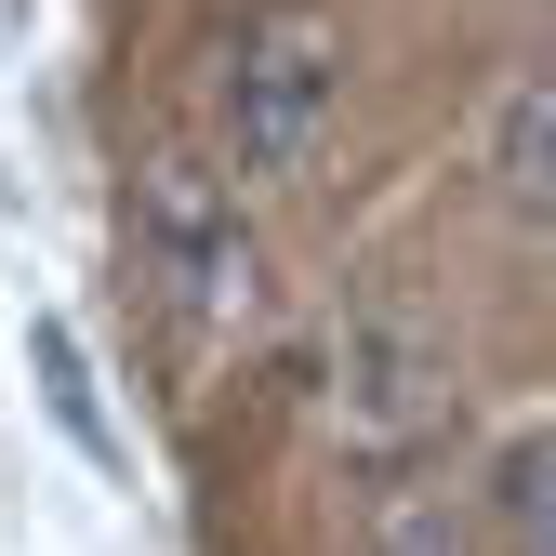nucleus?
<instances>
[{"mask_svg":"<svg viewBox=\"0 0 556 556\" xmlns=\"http://www.w3.org/2000/svg\"><path fill=\"white\" fill-rule=\"evenodd\" d=\"M318 410H331V438L344 451H425L451 425V344L410 318V305H344L331 318V358H318Z\"/></svg>","mask_w":556,"mask_h":556,"instance_id":"1","label":"nucleus"},{"mask_svg":"<svg viewBox=\"0 0 556 556\" xmlns=\"http://www.w3.org/2000/svg\"><path fill=\"white\" fill-rule=\"evenodd\" d=\"M344 106V40L318 14H278L226 53V80H213V119H226V160L239 173H305L318 160V132Z\"/></svg>","mask_w":556,"mask_h":556,"instance_id":"2","label":"nucleus"},{"mask_svg":"<svg viewBox=\"0 0 556 556\" xmlns=\"http://www.w3.org/2000/svg\"><path fill=\"white\" fill-rule=\"evenodd\" d=\"M132 213H147V265L173 278V292H186L199 318H239V305L265 292V265H252V226H239V199H226L213 173H199V160H160Z\"/></svg>","mask_w":556,"mask_h":556,"instance_id":"3","label":"nucleus"},{"mask_svg":"<svg viewBox=\"0 0 556 556\" xmlns=\"http://www.w3.org/2000/svg\"><path fill=\"white\" fill-rule=\"evenodd\" d=\"M491 517L517 556H556V425H530L504 464H491Z\"/></svg>","mask_w":556,"mask_h":556,"instance_id":"4","label":"nucleus"},{"mask_svg":"<svg viewBox=\"0 0 556 556\" xmlns=\"http://www.w3.org/2000/svg\"><path fill=\"white\" fill-rule=\"evenodd\" d=\"M504 186H517V213L556 226V66L517 80V106H504Z\"/></svg>","mask_w":556,"mask_h":556,"instance_id":"5","label":"nucleus"},{"mask_svg":"<svg viewBox=\"0 0 556 556\" xmlns=\"http://www.w3.org/2000/svg\"><path fill=\"white\" fill-rule=\"evenodd\" d=\"M371 556H464V517H451L438 491H410V504L384 517V543H371Z\"/></svg>","mask_w":556,"mask_h":556,"instance_id":"6","label":"nucleus"}]
</instances>
